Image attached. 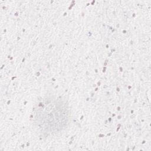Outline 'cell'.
<instances>
[{"instance_id": "6da1fadb", "label": "cell", "mask_w": 151, "mask_h": 151, "mask_svg": "<svg viewBox=\"0 0 151 151\" xmlns=\"http://www.w3.org/2000/svg\"><path fill=\"white\" fill-rule=\"evenodd\" d=\"M66 103L60 99H46L35 109V123L47 133H57L64 127L68 119Z\"/></svg>"}]
</instances>
